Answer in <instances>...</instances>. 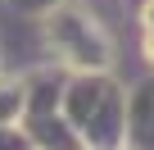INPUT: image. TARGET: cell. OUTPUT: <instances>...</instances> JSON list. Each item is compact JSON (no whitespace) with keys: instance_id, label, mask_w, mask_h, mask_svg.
<instances>
[{"instance_id":"obj_5","label":"cell","mask_w":154,"mask_h":150,"mask_svg":"<svg viewBox=\"0 0 154 150\" xmlns=\"http://www.w3.org/2000/svg\"><path fill=\"white\" fill-rule=\"evenodd\" d=\"M0 150H27V132H23V127H9V123H0Z\"/></svg>"},{"instance_id":"obj_7","label":"cell","mask_w":154,"mask_h":150,"mask_svg":"<svg viewBox=\"0 0 154 150\" xmlns=\"http://www.w3.org/2000/svg\"><path fill=\"white\" fill-rule=\"evenodd\" d=\"M140 55H145V64L154 68V32H145V37H140Z\"/></svg>"},{"instance_id":"obj_3","label":"cell","mask_w":154,"mask_h":150,"mask_svg":"<svg viewBox=\"0 0 154 150\" xmlns=\"http://www.w3.org/2000/svg\"><path fill=\"white\" fill-rule=\"evenodd\" d=\"M127 145L154 150V78L127 96Z\"/></svg>"},{"instance_id":"obj_4","label":"cell","mask_w":154,"mask_h":150,"mask_svg":"<svg viewBox=\"0 0 154 150\" xmlns=\"http://www.w3.org/2000/svg\"><path fill=\"white\" fill-rule=\"evenodd\" d=\"M23 114H27V78L0 73V123L23 127Z\"/></svg>"},{"instance_id":"obj_8","label":"cell","mask_w":154,"mask_h":150,"mask_svg":"<svg viewBox=\"0 0 154 150\" xmlns=\"http://www.w3.org/2000/svg\"><path fill=\"white\" fill-rule=\"evenodd\" d=\"M27 150H36V145H27Z\"/></svg>"},{"instance_id":"obj_1","label":"cell","mask_w":154,"mask_h":150,"mask_svg":"<svg viewBox=\"0 0 154 150\" xmlns=\"http://www.w3.org/2000/svg\"><path fill=\"white\" fill-rule=\"evenodd\" d=\"M63 118L86 141V150L127 145V96L109 73H72L63 87Z\"/></svg>"},{"instance_id":"obj_2","label":"cell","mask_w":154,"mask_h":150,"mask_svg":"<svg viewBox=\"0 0 154 150\" xmlns=\"http://www.w3.org/2000/svg\"><path fill=\"white\" fill-rule=\"evenodd\" d=\"M45 37H50V50L59 55V64L72 68V73H104L109 68L113 46L95 27V18H86L82 9H59V14H50Z\"/></svg>"},{"instance_id":"obj_6","label":"cell","mask_w":154,"mask_h":150,"mask_svg":"<svg viewBox=\"0 0 154 150\" xmlns=\"http://www.w3.org/2000/svg\"><path fill=\"white\" fill-rule=\"evenodd\" d=\"M140 27L154 32V0H145V5H140Z\"/></svg>"}]
</instances>
